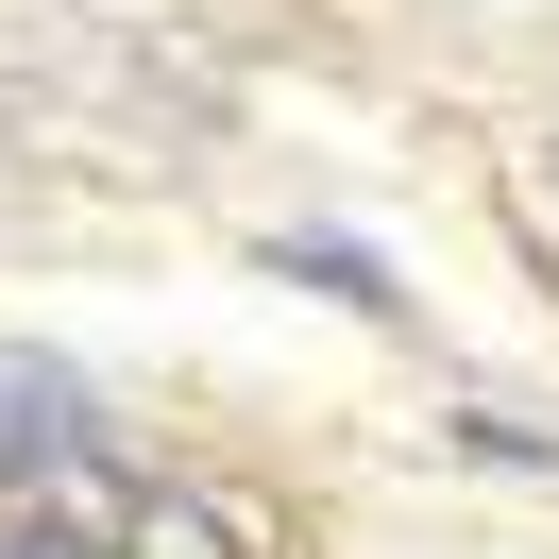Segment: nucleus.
<instances>
[{
    "label": "nucleus",
    "instance_id": "f257e3e1",
    "mask_svg": "<svg viewBox=\"0 0 559 559\" xmlns=\"http://www.w3.org/2000/svg\"><path fill=\"white\" fill-rule=\"evenodd\" d=\"M272 525L238 491H119V559H254Z\"/></svg>",
    "mask_w": 559,
    "mask_h": 559
},
{
    "label": "nucleus",
    "instance_id": "f03ea898",
    "mask_svg": "<svg viewBox=\"0 0 559 559\" xmlns=\"http://www.w3.org/2000/svg\"><path fill=\"white\" fill-rule=\"evenodd\" d=\"M69 441H85L69 373H35V356H0V475H35V457H69Z\"/></svg>",
    "mask_w": 559,
    "mask_h": 559
},
{
    "label": "nucleus",
    "instance_id": "7ed1b4c3",
    "mask_svg": "<svg viewBox=\"0 0 559 559\" xmlns=\"http://www.w3.org/2000/svg\"><path fill=\"white\" fill-rule=\"evenodd\" d=\"M288 272H306V288H340V306H390V288H373V254H356V238H306Z\"/></svg>",
    "mask_w": 559,
    "mask_h": 559
},
{
    "label": "nucleus",
    "instance_id": "20e7f679",
    "mask_svg": "<svg viewBox=\"0 0 559 559\" xmlns=\"http://www.w3.org/2000/svg\"><path fill=\"white\" fill-rule=\"evenodd\" d=\"M0 559H103V543H51V525H17V543H0Z\"/></svg>",
    "mask_w": 559,
    "mask_h": 559
}]
</instances>
